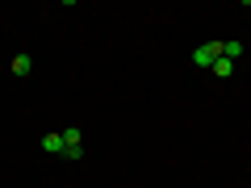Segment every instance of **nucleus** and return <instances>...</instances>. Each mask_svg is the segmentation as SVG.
<instances>
[{
  "label": "nucleus",
  "instance_id": "f257e3e1",
  "mask_svg": "<svg viewBox=\"0 0 251 188\" xmlns=\"http://www.w3.org/2000/svg\"><path fill=\"white\" fill-rule=\"evenodd\" d=\"M222 59V42H205V46H197V50H193V63H197V67H214V63Z\"/></svg>",
  "mask_w": 251,
  "mask_h": 188
},
{
  "label": "nucleus",
  "instance_id": "f03ea898",
  "mask_svg": "<svg viewBox=\"0 0 251 188\" xmlns=\"http://www.w3.org/2000/svg\"><path fill=\"white\" fill-rule=\"evenodd\" d=\"M84 134H80V130H75V125H72V130H63V155H67V159H80V155H84Z\"/></svg>",
  "mask_w": 251,
  "mask_h": 188
},
{
  "label": "nucleus",
  "instance_id": "7ed1b4c3",
  "mask_svg": "<svg viewBox=\"0 0 251 188\" xmlns=\"http://www.w3.org/2000/svg\"><path fill=\"white\" fill-rule=\"evenodd\" d=\"M42 151L46 155H63V134H46L42 138Z\"/></svg>",
  "mask_w": 251,
  "mask_h": 188
},
{
  "label": "nucleus",
  "instance_id": "20e7f679",
  "mask_svg": "<svg viewBox=\"0 0 251 188\" xmlns=\"http://www.w3.org/2000/svg\"><path fill=\"white\" fill-rule=\"evenodd\" d=\"M209 71H214L218 80H230V71H234V63H230V59H218L214 67H209Z\"/></svg>",
  "mask_w": 251,
  "mask_h": 188
},
{
  "label": "nucleus",
  "instance_id": "39448f33",
  "mask_svg": "<svg viewBox=\"0 0 251 188\" xmlns=\"http://www.w3.org/2000/svg\"><path fill=\"white\" fill-rule=\"evenodd\" d=\"M13 71H17V75H29V71H34V63H29V54H17V59H13Z\"/></svg>",
  "mask_w": 251,
  "mask_h": 188
},
{
  "label": "nucleus",
  "instance_id": "423d86ee",
  "mask_svg": "<svg viewBox=\"0 0 251 188\" xmlns=\"http://www.w3.org/2000/svg\"><path fill=\"white\" fill-rule=\"evenodd\" d=\"M239 54H243V42H222V59H239Z\"/></svg>",
  "mask_w": 251,
  "mask_h": 188
},
{
  "label": "nucleus",
  "instance_id": "0eeeda50",
  "mask_svg": "<svg viewBox=\"0 0 251 188\" xmlns=\"http://www.w3.org/2000/svg\"><path fill=\"white\" fill-rule=\"evenodd\" d=\"M247 9H251V0H247Z\"/></svg>",
  "mask_w": 251,
  "mask_h": 188
}]
</instances>
